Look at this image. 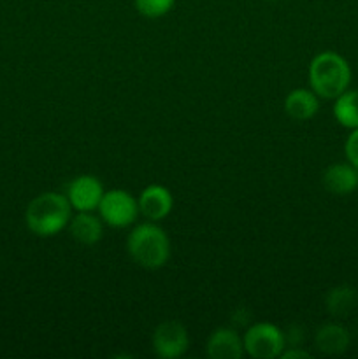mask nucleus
I'll list each match as a JSON object with an SVG mask.
<instances>
[{"label":"nucleus","mask_w":358,"mask_h":359,"mask_svg":"<svg viewBox=\"0 0 358 359\" xmlns=\"http://www.w3.org/2000/svg\"><path fill=\"white\" fill-rule=\"evenodd\" d=\"M72 205L67 195L46 191L35 196L25 210V223L37 237H53L69 226Z\"/></svg>","instance_id":"f257e3e1"},{"label":"nucleus","mask_w":358,"mask_h":359,"mask_svg":"<svg viewBox=\"0 0 358 359\" xmlns=\"http://www.w3.org/2000/svg\"><path fill=\"white\" fill-rule=\"evenodd\" d=\"M128 255L137 265L147 270L161 269L171 258V241L153 221L137 224L126 241Z\"/></svg>","instance_id":"f03ea898"},{"label":"nucleus","mask_w":358,"mask_h":359,"mask_svg":"<svg viewBox=\"0 0 358 359\" xmlns=\"http://www.w3.org/2000/svg\"><path fill=\"white\" fill-rule=\"evenodd\" d=\"M309 83L319 98H337L351 83L350 63L333 51L319 53L309 65Z\"/></svg>","instance_id":"7ed1b4c3"},{"label":"nucleus","mask_w":358,"mask_h":359,"mask_svg":"<svg viewBox=\"0 0 358 359\" xmlns=\"http://www.w3.org/2000/svg\"><path fill=\"white\" fill-rule=\"evenodd\" d=\"M244 353L255 359H274L281 356L286 346L283 332L272 323H256L242 337Z\"/></svg>","instance_id":"20e7f679"},{"label":"nucleus","mask_w":358,"mask_h":359,"mask_svg":"<svg viewBox=\"0 0 358 359\" xmlns=\"http://www.w3.org/2000/svg\"><path fill=\"white\" fill-rule=\"evenodd\" d=\"M98 214L105 224L112 228H125L135 223L139 216V203L133 195L125 189L105 191L98 203Z\"/></svg>","instance_id":"39448f33"},{"label":"nucleus","mask_w":358,"mask_h":359,"mask_svg":"<svg viewBox=\"0 0 358 359\" xmlns=\"http://www.w3.org/2000/svg\"><path fill=\"white\" fill-rule=\"evenodd\" d=\"M151 344L158 358L175 359L183 356L188 349V332L179 321H174V319L164 321L154 328Z\"/></svg>","instance_id":"423d86ee"},{"label":"nucleus","mask_w":358,"mask_h":359,"mask_svg":"<svg viewBox=\"0 0 358 359\" xmlns=\"http://www.w3.org/2000/svg\"><path fill=\"white\" fill-rule=\"evenodd\" d=\"M104 186L93 175H79L70 181L67 188V198L70 205L77 212H93L98 209L102 196H104Z\"/></svg>","instance_id":"0eeeda50"},{"label":"nucleus","mask_w":358,"mask_h":359,"mask_svg":"<svg viewBox=\"0 0 358 359\" xmlns=\"http://www.w3.org/2000/svg\"><path fill=\"white\" fill-rule=\"evenodd\" d=\"M139 203V214H142L147 221H161L171 214L174 198L165 186L151 184L142 189L137 198Z\"/></svg>","instance_id":"6e6552de"},{"label":"nucleus","mask_w":358,"mask_h":359,"mask_svg":"<svg viewBox=\"0 0 358 359\" xmlns=\"http://www.w3.org/2000/svg\"><path fill=\"white\" fill-rule=\"evenodd\" d=\"M206 353L211 359H241L244 356V344L232 328H218L207 339Z\"/></svg>","instance_id":"1a4fd4ad"},{"label":"nucleus","mask_w":358,"mask_h":359,"mask_svg":"<svg viewBox=\"0 0 358 359\" xmlns=\"http://www.w3.org/2000/svg\"><path fill=\"white\" fill-rule=\"evenodd\" d=\"M323 186L333 195H350L358 188V168L351 163L330 165L323 174Z\"/></svg>","instance_id":"9d476101"},{"label":"nucleus","mask_w":358,"mask_h":359,"mask_svg":"<svg viewBox=\"0 0 358 359\" xmlns=\"http://www.w3.org/2000/svg\"><path fill=\"white\" fill-rule=\"evenodd\" d=\"M318 109V95L312 90L297 88V90L290 91L284 98V111L295 121H309L311 118H314Z\"/></svg>","instance_id":"9b49d317"},{"label":"nucleus","mask_w":358,"mask_h":359,"mask_svg":"<svg viewBox=\"0 0 358 359\" xmlns=\"http://www.w3.org/2000/svg\"><path fill=\"white\" fill-rule=\"evenodd\" d=\"M69 233L79 244L93 245L104 235V224L100 217L93 216L91 212H77L69 221Z\"/></svg>","instance_id":"f8f14e48"},{"label":"nucleus","mask_w":358,"mask_h":359,"mask_svg":"<svg viewBox=\"0 0 358 359\" xmlns=\"http://www.w3.org/2000/svg\"><path fill=\"white\" fill-rule=\"evenodd\" d=\"M314 342L323 354H340L350 347V333L339 325H325L318 330Z\"/></svg>","instance_id":"ddd939ff"},{"label":"nucleus","mask_w":358,"mask_h":359,"mask_svg":"<svg viewBox=\"0 0 358 359\" xmlns=\"http://www.w3.org/2000/svg\"><path fill=\"white\" fill-rule=\"evenodd\" d=\"M333 116L339 125L346 128H358V90H346L336 98Z\"/></svg>","instance_id":"4468645a"},{"label":"nucleus","mask_w":358,"mask_h":359,"mask_svg":"<svg viewBox=\"0 0 358 359\" xmlns=\"http://www.w3.org/2000/svg\"><path fill=\"white\" fill-rule=\"evenodd\" d=\"M326 305L333 316H344L357 305V293L353 287H336L333 291H330Z\"/></svg>","instance_id":"2eb2a0df"},{"label":"nucleus","mask_w":358,"mask_h":359,"mask_svg":"<svg viewBox=\"0 0 358 359\" xmlns=\"http://www.w3.org/2000/svg\"><path fill=\"white\" fill-rule=\"evenodd\" d=\"M135 9L146 18L165 16L174 7L175 0H133Z\"/></svg>","instance_id":"dca6fc26"},{"label":"nucleus","mask_w":358,"mask_h":359,"mask_svg":"<svg viewBox=\"0 0 358 359\" xmlns=\"http://www.w3.org/2000/svg\"><path fill=\"white\" fill-rule=\"evenodd\" d=\"M344 151H346L347 161H350L354 168H358V128H353L351 135L347 137Z\"/></svg>","instance_id":"f3484780"},{"label":"nucleus","mask_w":358,"mask_h":359,"mask_svg":"<svg viewBox=\"0 0 358 359\" xmlns=\"http://www.w3.org/2000/svg\"><path fill=\"white\" fill-rule=\"evenodd\" d=\"M281 358H283V359H297V358L309 359V358H311V354L305 353V351H300V349H291V351H283Z\"/></svg>","instance_id":"a211bd4d"}]
</instances>
